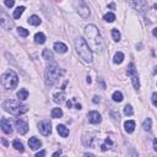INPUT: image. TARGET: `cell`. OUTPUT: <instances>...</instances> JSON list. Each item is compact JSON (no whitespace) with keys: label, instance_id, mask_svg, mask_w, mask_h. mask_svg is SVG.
<instances>
[{"label":"cell","instance_id":"cell-1","mask_svg":"<svg viewBox=\"0 0 157 157\" xmlns=\"http://www.w3.org/2000/svg\"><path fill=\"white\" fill-rule=\"evenodd\" d=\"M85 36H86V42L90 45L91 50L96 53H102L104 49V43L102 39V36L98 31V28L94 25H88L85 28Z\"/></svg>","mask_w":157,"mask_h":157},{"label":"cell","instance_id":"cell-2","mask_svg":"<svg viewBox=\"0 0 157 157\" xmlns=\"http://www.w3.org/2000/svg\"><path fill=\"white\" fill-rule=\"evenodd\" d=\"M75 48H76V52L78 53V55L81 56V59H83V61L86 63H92V50L90 48V45L87 44V42L78 37L75 39Z\"/></svg>","mask_w":157,"mask_h":157},{"label":"cell","instance_id":"cell-3","mask_svg":"<svg viewBox=\"0 0 157 157\" xmlns=\"http://www.w3.org/2000/svg\"><path fill=\"white\" fill-rule=\"evenodd\" d=\"M2 108L13 114V115H21V114H25L27 110H28V107L26 104H22L20 103V99L18 101H15V99H6L2 102Z\"/></svg>","mask_w":157,"mask_h":157},{"label":"cell","instance_id":"cell-4","mask_svg":"<svg viewBox=\"0 0 157 157\" xmlns=\"http://www.w3.org/2000/svg\"><path fill=\"white\" fill-rule=\"evenodd\" d=\"M63 74L64 70H61L56 64H49L45 70V85L53 86Z\"/></svg>","mask_w":157,"mask_h":157},{"label":"cell","instance_id":"cell-5","mask_svg":"<svg viewBox=\"0 0 157 157\" xmlns=\"http://www.w3.org/2000/svg\"><path fill=\"white\" fill-rule=\"evenodd\" d=\"M1 82H2V86L6 90H13V88H16V86L18 83V76H17V74L15 71L7 70V71H5L2 74Z\"/></svg>","mask_w":157,"mask_h":157},{"label":"cell","instance_id":"cell-6","mask_svg":"<svg viewBox=\"0 0 157 157\" xmlns=\"http://www.w3.org/2000/svg\"><path fill=\"white\" fill-rule=\"evenodd\" d=\"M126 69H128V70H126L128 76H130V77H131L132 86H134L136 90H139V88H140V80H139V75H137V72H136V69H135L134 63H130V64H129V66H128Z\"/></svg>","mask_w":157,"mask_h":157},{"label":"cell","instance_id":"cell-7","mask_svg":"<svg viewBox=\"0 0 157 157\" xmlns=\"http://www.w3.org/2000/svg\"><path fill=\"white\" fill-rule=\"evenodd\" d=\"M75 6H76V10H77V12H78V15L81 16V17H83V18H87L88 16H90V9H88V6L85 4V1L83 0H77L76 2H75Z\"/></svg>","mask_w":157,"mask_h":157},{"label":"cell","instance_id":"cell-8","mask_svg":"<svg viewBox=\"0 0 157 157\" xmlns=\"http://www.w3.org/2000/svg\"><path fill=\"white\" fill-rule=\"evenodd\" d=\"M128 2L139 12L145 13L147 11V4L145 2V0H128Z\"/></svg>","mask_w":157,"mask_h":157},{"label":"cell","instance_id":"cell-9","mask_svg":"<svg viewBox=\"0 0 157 157\" xmlns=\"http://www.w3.org/2000/svg\"><path fill=\"white\" fill-rule=\"evenodd\" d=\"M0 25L4 29H11L13 27V22L4 11L0 12Z\"/></svg>","mask_w":157,"mask_h":157},{"label":"cell","instance_id":"cell-10","mask_svg":"<svg viewBox=\"0 0 157 157\" xmlns=\"http://www.w3.org/2000/svg\"><path fill=\"white\" fill-rule=\"evenodd\" d=\"M38 130H39V132H40L42 135H44V136L50 135V132H52V124H50V121H49V120H43V121H40V123L38 124Z\"/></svg>","mask_w":157,"mask_h":157},{"label":"cell","instance_id":"cell-11","mask_svg":"<svg viewBox=\"0 0 157 157\" xmlns=\"http://www.w3.org/2000/svg\"><path fill=\"white\" fill-rule=\"evenodd\" d=\"M15 124H16V129H17L18 134L25 135V134L28 131V124H27L25 120H22V119H17Z\"/></svg>","mask_w":157,"mask_h":157},{"label":"cell","instance_id":"cell-12","mask_svg":"<svg viewBox=\"0 0 157 157\" xmlns=\"http://www.w3.org/2000/svg\"><path fill=\"white\" fill-rule=\"evenodd\" d=\"M88 120H90V123H92V124H99V123L102 121V117H101V114H99L98 112L92 110V112L88 113Z\"/></svg>","mask_w":157,"mask_h":157},{"label":"cell","instance_id":"cell-13","mask_svg":"<svg viewBox=\"0 0 157 157\" xmlns=\"http://www.w3.org/2000/svg\"><path fill=\"white\" fill-rule=\"evenodd\" d=\"M0 124H1V129H2V131H4L5 134H11V132H12V126H11V123H10L9 119L2 118Z\"/></svg>","mask_w":157,"mask_h":157},{"label":"cell","instance_id":"cell-14","mask_svg":"<svg viewBox=\"0 0 157 157\" xmlns=\"http://www.w3.org/2000/svg\"><path fill=\"white\" fill-rule=\"evenodd\" d=\"M28 145L32 150H38L40 146H42V141L39 139H37L36 136H32L29 140H28Z\"/></svg>","mask_w":157,"mask_h":157},{"label":"cell","instance_id":"cell-15","mask_svg":"<svg viewBox=\"0 0 157 157\" xmlns=\"http://www.w3.org/2000/svg\"><path fill=\"white\" fill-rule=\"evenodd\" d=\"M54 49H55L56 53H60V54H64V53L67 52V47L61 42H55L54 43Z\"/></svg>","mask_w":157,"mask_h":157},{"label":"cell","instance_id":"cell-16","mask_svg":"<svg viewBox=\"0 0 157 157\" xmlns=\"http://www.w3.org/2000/svg\"><path fill=\"white\" fill-rule=\"evenodd\" d=\"M56 130H58V132H59V135H60L61 137H67V136H69V129H67L65 125L59 124V125L56 126Z\"/></svg>","mask_w":157,"mask_h":157},{"label":"cell","instance_id":"cell-17","mask_svg":"<svg viewBox=\"0 0 157 157\" xmlns=\"http://www.w3.org/2000/svg\"><path fill=\"white\" fill-rule=\"evenodd\" d=\"M124 128H125V131L126 132H132L134 131V129H135V121L134 120H128V121H125L124 123Z\"/></svg>","mask_w":157,"mask_h":157},{"label":"cell","instance_id":"cell-18","mask_svg":"<svg viewBox=\"0 0 157 157\" xmlns=\"http://www.w3.org/2000/svg\"><path fill=\"white\" fill-rule=\"evenodd\" d=\"M53 98H54V102H56V103H63L64 102V99H65V93L61 91V92H58V93H55L54 96H53Z\"/></svg>","mask_w":157,"mask_h":157},{"label":"cell","instance_id":"cell-19","mask_svg":"<svg viewBox=\"0 0 157 157\" xmlns=\"http://www.w3.org/2000/svg\"><path fill=\"white\" fill-rule=\"evenodd\" d=\"M34 42H36L37 44H43V43L45 42V36H44V33H42V32L36 33V36H34Z\"/></svg>","mask_w":157,"mask_h":157},{"label":"cell","instance_id":"cell-20","mask_svg":"<svg viewBox=\"0 0 157 157\" xmlns=\"http://www.w3.org/2000/svg\"><path fill=\"white\" fill-rule=\"evenodd\" d=\"M27 97H28V91H27L26 88H21V90L17 92V98H18L20 101H25V99H27Z\"/></svg>","mask_w":157,"mask_h":157},{"label":"cell","instance_id":"cell-21","mask_svg":"<svg viewBox=\"0 0 157 157\" xmlns=\"http://www.w3.org/2000/svg\"><path fill=\"white\" fill-rule=\"evenodd\" d=\"M40 18L37 16V15H32L29 18H28V23H31V25H33V26H38V25H40Z\"/></svg>","mask_w":157,"mask_h":157},{"label":"cell","instance_id":"cell-22","mask_svg":"<svg viewBox=\"0 0 157 157\" xmlns=\"http://www.w3.org/2000/svg\"><path fill=\"white\" fill-rule=\"evenodd\" d=\"M123 60H124V54H123L121 52H118V53L114 55V58H113V61H114L115 64H121Z\"/></svg>","mask_w":157,"mask_h":157},{"label":"cell","instance_id":"cell-23","mask_svg":"<svg viewBox=\"0 0 157 157\" xmlns=\"http://www.w3.org/2000/svg\"><path fill=\"white\" fill-rule=\"evenodd\" d=\"M60 117H63V110H61V108H54V109L52 110V118L58 119V118H60Z\"/></svg>","mask_w":157,"mask_h":157},{"label":"cell","instance_id":"cell-24","mask_svg":"<svg viewBox=\"0 0 157 157\" xmlns=\"http://www.w3.org/2000/svg\"><path fill=\"white\" fill-rule=\"evenodd\" d=\"M12 146L15 147V150H17V151H20V152H23V151H25V148H23V145H22V142H21L20 140H13V142H12Z\"/></svg>","mask_w":157,"mask_h":157},{"label":"cell","instance_id":"cell-25","mask_svg":"<svg viewBox=\"0 0 157 157\" xmlns=\"http://www.w3.org/2000/svg\"><path fill=\"white\" fill-rule=\"evenodd\" d=\"M25 6H18L15 11H13V18H20L21 17V15L23 13V11H25Z\"/></svg>","mask_w":157,"mask_h":157},{"label":"cell","instance_id":"cell-26","mask_svg":"<svg viewBox=\"0 0 157 157\" xmlns=\"http://www.w3.org/2000/svg\"><path fill=\"white\" fill-rule=\"evenodd\" d=\"M43 59H45V60H53L54 59V55H53V53L49 49H44L43 50Z\"/></svg>","mask_w":157,"mask_h":157},{"label":"cell","instance_id":"cell-27","mask_svg":"<svg viewBox=\"0 0 157 157\" xmlns=\"http://www.w3.org/2000/svg\"><path fill=\"white\" fill-rule=\"evenodd\" d=\"M112 98H113L114 102H121V101H123V93H121L120 91H115V92L113 93Z\"/></svg>","mask_w":157,"mask_h":157},{"label":"cell","instance_id":"cell-28","mask_svg":"<svg viewBox=\"0 0 157 157\" xmlns=\"http://www.w3.org/2000/svg\"><path fill=\"white\" fill-rule=\"evenodd\" d=\"M151 124H152V120H151L150 118L145 119V120H144V123H142V128H144V130L150 131V130H151Z\"/></svg>","mask_w":157,"mask_h":157},{"label":"cell","instance_id":"cell-29","mask_svg":"<svg viewBox=\"0 0 157 157\" xmlns=\"http://www.w3.org/2000/svg\"><path fill=\"white\" fill-rule=\"evenodd\" d=\"M103 20L107 21V22H113L115 20V15L113 12H107L104 16H103Z\"/></svg>","mask_w":157,"mask_h":157},{"label":"cell","instance_id":"cell-30","mask_svg":"<svg viewBox=\"0 0 157 157\" xmlns=\"http://www.w3.org/2000/svg\"><path fill=\"white\" fill-rule=\"evenodd\" d=\"M17 33H18L21 37H27V36L29 34L28 29H26V28H23V27H18V28H17Z\"/></svg>","mask_w":157,"mask_h":157},{"label":"cell","instance_id":"cell-31","mask_svg":"<svg viewBox=\"0 0 157 157\" xmlns=\"http://www.w3.org/2000/svg\"><path fill=\"white\" fill-rule=\"evenodd\" d=\"M112 37H113V39L115 40V42H119L120 40V32L118 31V29H112Z\"/></svg>","mask_w":157,"mask_h":157},{"label":"cell","instance_id":"cell-32","mask_svg":"<svg viewBox=\"0 0 157 157\" xmlns=\"http://www.w3.org/2000/svg\"><path fill=\"white\" fill-rule=\"evenodd\" d=\"M124 114L125 115H132L134 114V110H132V107L130 104H126L124 107Z\"/></svg>","mask_w":157,"mask_h":157},{"label":"cell","instance_id":"cell-33","mask_svg":"<svg viewBox=\"0 0 157 157\" xmlns=\"http://www.w3.org/2000/svg\"><path fill=\"white\" fill-rule=\"evenodd\" d=\"M107 145H108V146H110V145H113V142H112V140H110V139H105V142H104V144H103V145L101 146V148H102V151H105V150L108 148V147H107Z\"/></svg>","mask_w":157,"mask_h":157},{"label":"cell","instance_id":"cell-34","mask_svg":"<svg viewBox=\"0 0 157 157\" xmlns=\"http://www.w3.org/2000/svg\"><path fill=\"white\" fill-rule=\"evenodd\" d=\"M4 4H5L7 7H12L13 4H15V0H4Z\"/></svg>","mask_w":157,"mask_h":157},{"label":"cell","instance_id":"cell-35","mask_svg":"<svg viewBox=\"0 0 157 157\" xmlns=\"http://www.w3.org/2000/svg\"><path fill=\"white\" fill-rule=\"evenodd\" d=\"M152 104L155 105V107H157V93L155 92V93H152Z\"/></svg>","mask_w":157,"mask_h":157},{"label":"cell","instance_id":"cell-36","mask_svg":"<svg viewBox=\"0 0 157 157\" xmlns=\"http://www.w3.org/2000/svg\"><path fill=\"white\" fill-rule=\"evenodd\" d=\"M43 156H45V151H40L36 153V157H43Z\"/></svg>","mask_w":157,"mask_h":157},{"label":"cell","instance_id":"cell-37","mask_svg":"<svg viewBox=\"0 0 157 157\" xmlns=\"http://www.w3.org/2000/svg\"><path fill=\"white\" fill-rule=\"evenodd\" d=\"M99 101H101V99H99L98 96H94V97H93V103H99Z\"/></svg>","mask_w":157,"mask_h":157},{"label":"cell","instance_id":"cell-38","mask_svg":"<svg viewBox=\"0 0 157 157\" xmlns=\"http://www.w3.org/2000/svg\"><path fill=\"white\" fill-rule=\"evenodd\" d=\"M153 148H155V151L157 152V139L153 140Z\"/></svg>","mask_w":157,"mask_h":157},{"label":"cell","instance_id":"cell-39","mask_svg":"<svg viewBox=\"0 0 157 157\" xmlns=\"http://www.w3.org/2000/svg\"><path fill=\"white\" fill-rule=\"evenodd\" d=\"M60 153H61V151L59 150V151H56V152H54V153H53V157H55V156H59Z\"/></svg>","mask_w":157,"mask_h":157},{"label":"cell","instance_id":"cell-40","mask_svg":"<svg viewBox=\"0 0 157 157\" xmlns=\"http://www.w3.org/2000/svg\"><path fill=\"white\" fill-rule=\"evenodd\" d=\"M66 105H67L69 108H71V105H72V102H71V101H67V102H66Z\"/></svg>","mask_w":157,"mask_h":157},{"label":"cell","instance_id":"cell-41","mask_svg":"<svg viewBox=\"0 0 157 157\" xmlns=\"http://www.w3.org/2000/svg\"><path fill=\"white\" fill-rule=\"evenodd\" d=\"M152 33H153V36H155V37H157V27H156V28L152 31Z\"/></svg>","mask_w":157,"mask_h":157},{"label":"cell","instance_id":"cell-42","mask_svg":"<svg viewBox=\"0 0 157 157\" xmlns=\"http://www.w3.org/2000/svg\"><path fill=\"white\" fill-rule=\"evenodd\" d=\"M76 109H81V104H78V103H76Z\"/></svg>","mask_w":157,"mask_h":157},{"label":"cell","instance_id":"cell-43","mask_svg":"<svg viewBox=\"0 0 157 157\" xmlns=\"http://www.w3.org/2000/svg\"><path fill=\"white\" fill-rule=\"evenodd\" d=\"M2 144H4L5 146H7V142H6V140H5V139H2Z\"/></svg>","mask_w":157,"mask_h":157},{"label":"cell","instance_id":"cell-44","mask_svg":"<svg viewBox=\"0 0 157 157\" xmlns=\"http://www.w3.org/2000/svg\"><path fill=\"white\" fill-rule=\"evenodd\" d=\"M153 72H155V74L157 72V67H155V71H153Z\"/></svg>","mask_w":157,"mask_h":157}]
</instances>
